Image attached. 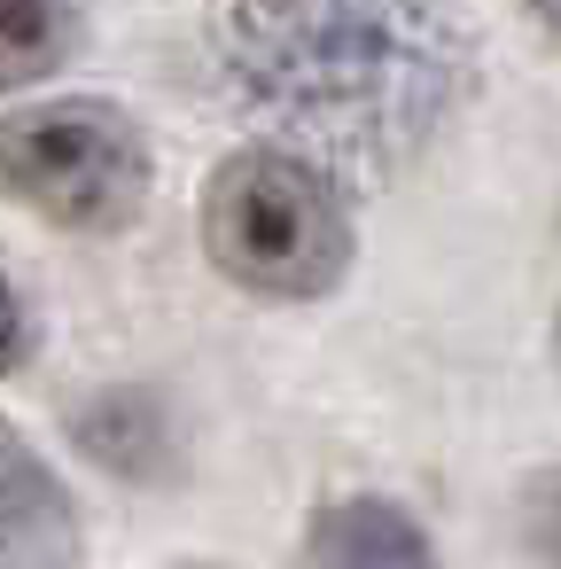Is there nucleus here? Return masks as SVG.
I'll use <instances>...</instances> for the list:
<instances>
[{
  "label": "nucleus",
  "mask_w": 561,
  "mask_h": 569,
  "mask_svg": "<svg viewBox=\"0 0 561 569\" xmlns=\"http://www.w3.org/2000/svg\"><path fill=\"white\" fill-rule=\"evenodd\" d=\"M227 79L320 172L421 157L475 87V40L437 0H234Z\"/></svg>",
  "instance_id": "1"
},
{
  "label": "nucleus",
  "mask_w": 561,
  "mask_h": 569,
  "mask_svg": "<svg viewBox=\"0 0 561 569\" xmlns=\"http://www.w3.org/2000/svg\"><path fill=\"white\" fill-rule=\"evenodd\" d=\"M203 250L242 297L312 305L351 273V203L335 172L266 141L219 164L203 196Z\"/></svg>",
  "instance_id": "2"
},
{
  "label": "nucleus",
  "mask_w": 561,
  "mask_h": 569,
  "mask_svg": "<svg viewBox=\"0 0 561 569\" xmlns=\"http://www.w3.org/2000/svg\"><path fill=\"white\" fill-rule=\"evenodd\" d=\"M0 196L48 227L118 234L149 203V141L118 102H40L0 118Z\"/></svg>",
  "instance_id": "3"
},
{
  "label": "nucleus",
  "mask_w": 561,
  "mask_h": 569,
  "mask_svg": "<svg viewBox=\"0 0 561 569\" xmlns=\"http://www.w3.org/2000/svg\"><path fill=\"white\" fill-rule=\"evenodd\" d=\"M87 522L71 483L17 437H0V569H79Z\"/></svg>",
  "instance_id": "4"
},
{
  "label": "nucleus",
  "mask_w": 561,
  "mask_h": 569,
  "mask_svg": "<svg viewBox=\"0 0 561 569\" xmlns=\"http://www.w3.org/2000/svg\"><path fill=\"white\" fill-rule=\"evenodd\" d=\"M297 569H437V546L398 499L359 491V499H328L304 522Z\"/></svg>",
  "instance_id": "5"
},
{
  "label": "nucleus",
  "mask_w": 561,
  "mask_h": 569,
  "mask_svg": "<svg viewBox=\"0 0 561 569\" xmlns=\"http://www.w3.org/2000/svg\"><path fill=\"white\" fill-rule=\"evenodd\" d=\"M79 40L71 0H0V94L48 79Z\"/></svg>",
  "instance_id": "6"
},
{
  "label": "nucleus",
  "mask_w": 561,
  "mask_h": 569,
  "mask_svg": "<svg viewBox=\"0 0 561 569\" xmlns=\"http://www.w3.org/2000/svg\"><path fill=\"white\" fill-rule=\"evenodd\" d=\"M522 546L545 569H561V468L530 476V491H522Z\"/></svg>",
  "instance_id": "7"
},
{
  "label": "nucleus",
  "mask_w": 561,
  "mask_h": 569,
  "mask_svg": "<svg viewBox=\"0 0 561 569\" xmlns=\"http://www.w3.org/2000/svg\"><path fill=\"white\" fill-rule=\"evenodd\" d=\"M24 351H32V312H24L17 281L0 273V375H9V367H24Z\"/></svg>",
  "instance_id": "8"
},
{
  "label": "nucleus",
  "mask_w": 561,
  "mask_h": 569,
  "mask_svg": "<svg viewBox=\"0 0 561 569\" xmlns=\"http://www.w3.org/2000/svg\"><path fill=\"white\" fill-rule=\"evenodd\" d=\"M530 9H538V24H545V32L561 40V0H530Z\"/></svg>",
  "instance_id": "9"
},
{
  "label": "nucleus",
  "mask_w": 561,
  "mask_h": 569,
  "mask_svg": "<svg viewBox=\"0 0 561 569\" xmlns=\"http://www.w3.org/2000/svg\"><path fill=\"white\" fill-rule=\"evenodd\" d=\"M203 569H211V561H203Z\"/></svg>",
  "instance_id": "10"
}]
</instances>
